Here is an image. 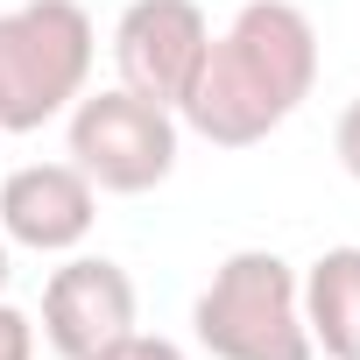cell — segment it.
<instances>
[{
    "label": "cell",
    "mask_w": 360,
    "mask_h": 360,
    "mask_svg": "<svg viewBox=\"0 0 360 360\" xmlns=\"http://www.w3.org/2000/svg\"><path fill=\"white\" fill-rule=\"evenodd\" d=\"M318 85V29L297 0H248L226 22V36L205 43L176 120L205 134L212 148H255L269 141Z\"/></svg>",
    "instance_id": "1"
},
{
    "label": "cell",
    "mask_w": 360,
    "mask_h": 360,
    "mask_svg": "<svg viewBox=\"0 0 360 360\" xmlns=\"http://www.w3.org/2000/svg\"><path fill=\"white\" fill-rule=\"evenodd\" d=\"M99 36L78 0H22L0 15V134H36L78 106Z\"/></svg>",
    "instance_id": "2"
},
{
    "label": "cell",
    "mask_w": 360,
    "mask_h": 360,
    "mask_svg": "<svg viewBox=\"0 0 360 360\" xmlns=\"http://www.w3.org/2000/svg\"><path fill=\"white\" fill-rule=\"evenodd\" d=\"M191 325L212 360H318L304 297H297V269L269 248L226 255L212 269V283L198 290Z\"/></svg>",
    "instance_id": "3"
},
{
    "label": "cell",
    "mask_w": 360,
    "mask_h": 360,
    "mask_svg": "<svg viewBox=\"0 0 360 360\" xmlns=\"http://www.w3.org/2000/svg\"><path fill=\"white\" fill-rule=\"evenodd\" d=\"M71 162L92 176V191L113 198H141L176 169V113L106 85V92H78L71 106Z\"/></svg>",
    "instance_id": "4"
},
{
    "label": "cell",
    "mask_w": 360,
    "mask_h": 360,
    "mask_svg": "<svg viewBox=\"0 0 360 360\" xmlns=\"http://www.w3.org/2000/svg\"><path fill=\"white\" fill-rule=\"evenodd\" d=\"M205 43H212V22L198 15V0H134L113 22V71H120L127 92L176 113Z\"/></svg>",
    "instance_id": "5"
},
{
    "label": "cell",
    "mask_w": 360,
    "mask_h": 360,
    "mask_svg": "<svg viewBox=\"0 0 360 360\" xmlns=\"http://www.w3.org/2000/svg\"><path fill=\"white\" fill-rule=\"evenodd\" d=\"M127 332H134V283L120 262L78 255L43 283V339L64 360H99Z\"/></svg>",
    "instance_id": "6"
},
{
    "label": "cell",
    "mask_w": 360,
    "mask_h": 360,
    "mask_svg": "<svg viewBox=\"0 0 360 360\" xmlns=\"http://www.w3.org/2000/svg\"><path fill=\"white\" fill-rule=\"evenodd\" d=\"M99 219V191L78 162H22L0 184V233L29 255H71Z\"/></svg>",
    "instance_id": "7"
},
{
    "label": "cell",
    "mask_w": 360,
    "mask_h": 360,
    "mask_svg": "<svg viewBox=\"0 0 360 360\" xmlns=\"http://www.w3.org/2000/svg\"><path fill=\"white\" fill-rule=\"evenodd\" d=\"M304 325H311V346L325 360H360V248H325L304 283Z\"/></svg>",
    "instance_id": "8"
},
{
    "label": "cell",
    "mask_w": 360,
    "mask_h": 360,
    "mask_svg": "<svg viewBox=\"0 0 360 360\" xmlns=\"http://www.w3.org/2000/svg\"><path fill=\"white\" fill-rule=\"evenodd\" d=\"M99 360H184V346H169V339H155V332H127V339H113Z\"/></svg>",
    "instance_id": "9"
},
{
    "label": "cell",
    "mask_w": 360,
    "mask_h": 360,
    "mask_svg": "<svg viewBox=\"0 0 360 360\" xmlns=\"http://www.w3.org/2000/svg\"><path fill=\"white\" fill-rule=\"evenodd\" d=\"M0 360H36V325L15 304H0Z\"/></svg>",
    "instance_id": "10"
},
{
    "label": "cell",
    "mask_w": 360,
    "mask_h": 360,
    "mask_svg": "<svg viewBox=\"0 0 360 360\" xmlns=\"http://www.w3.org/2000/svg\"><path fill=\"white\" fill-rule=\"evenodd\" d=\"M332 148H339V162H346V176L360 184V99L339 113V127H332Z\"/></svg>",
    "instance_id": "11"
},
{
    "label": "cell",
    "mask_w": 360,
    "mask_h": 360,
    "mask_svg": "<svg viewBox=\"0 0 360 360\" xmlns=\"http://www.w3.org/2000/svg\"><path fill=\"white\" fill-rule=\"evenodd\" d=\"M0 290H8V233H0Z\"/></svg>",
    "instance_id": "12"
}]
</instances>
